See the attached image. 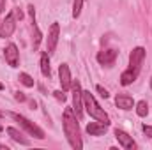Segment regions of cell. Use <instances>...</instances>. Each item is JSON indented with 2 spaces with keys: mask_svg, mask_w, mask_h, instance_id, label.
Returning <instances> with one entry per match:
<instances>
[{
  "mask_svg": "<svg viewBox=\"0 0 152 150\" xmlns=\"http://www.w3.org/2000/svg\"><path fill=\"white\" fill-rule=\"evenodd\" d=\"M14 97H16V101H20V103H23V101H25V99H27V97H25V94H23V92H16V95H14Z\"/></svg>",
  "mask_w": 152,
  "mask_h": 150,
  "instance_id": "obj_23",
  "label": "cell"
},
{
  "mask_svg": "<svg viewBox=\"0 0 152 150\" xmlns=\"http://www.w3.org/2000/svg\"><path fill=\"white\" fill-rule=\"evenodd\" d=\"M117 58V51L115 50H104V51H99L97 53V62L101 66H112Z\"/></svg>",
  "mask_w": 152,
  "mask_h": 150,
  "instance_id": "obj_11",
  "label": "cell"
},
{
  "mask_svg": "<svg viewBox=\"0 0 152 150\" xmlns=\"http://www.w3.org/2000/svg\"><path fill=\"white\" fill-rule=\"evenodd\" d=\"M134 106H136L138 117H145V115L149 113V104H147V101H140V103H136Z\"/></svg>",
  "mask_w": 152,
  "mask_h": 150,
  "instance_id": "obj_17",
  "label": "cell"
},
{
  "mask_svg": "<svg viewBox=\"0 0 152 150\" xmlns=\"http://www.w3.org/2000/svg\"><path fill=\"white\" fill-rule=\"evenodd\" d=\"M4 7H5V0H0V12L4 11Z\"/></svg>",
  "mask_w": 152,
  "mask_h": 150,
  "instance_id": "obj_26",
  "label": "cell"
},
{
  "mask_svg": "<svg viewBox=\"0 0 152 150\" xmlns=\"http://www.w3.org/2000/svg\"><path fill=\"white\" fill-rule=\"evenodd\" d=\"M71 88H73V111L76 118H81L83 117V90H81L80 81H73Z\"/></svg>",
  "mask_w": 152,
  "mask_h": 150,
  "instance_id": "obj_4",
  "label": "cell"
},
{
  "mask_svg": "<svg viewBox=\"0 0 152 150\" xmlns=\"http://www.w3.org/2000/svg\"><path fill=\"white\" fill-rule=\"evenodd\" d=\"M143 58H145V50H143L142 46L134 48V50L131 51V55H129V69L140 73L142 64H143Z\"/></svg>",
  "mask_w": 152,
  "mask_h": 150,
  "instance_id": "obj_6",
  "label": "cell"
},
{
  "mask_svg": "<svg viewBox=\"0 0 152 150\" xmlns=\"http://www.w3.org/2000/svg\"><path fill=\"white\" fill-rule=\"evenodd\" d=\"M41 73H42V76H46V78H50V74H51V69H50V57H48V51H44V53L41 55Z\"/></svg>",
  "mask_w": 152,
  "mask_h": 150,
  "instance_id": "obj_16",
  "label": "cell"
},
{
  "mask_svg": "<svg viewBox=\"0 0 152 150\" xmlns=\"http://www.w3.org/2000/svg\"><path fill=\"white\" fill-rule=\"evenodd\" d=\"M12 14H14V18H18V20H21V18H23V12H21L20 9H14V11H12Z\"/></svg>",
  "mask_w": 152,
  "mask_h": 150,
  "instance_id": "obj_25",
  "label": "cell"
},
{
  "mask_svg": "<svg viewBox=\"0 0 152 150\" xmlns=\"http://www.w3.org/2000/svg\"><path fill=\"white\" fill-rule=\"evenodd\" d=\"M2 88H4V85H2V83H0V90H2Z\"/></svg>",
  "mask_w": 152,
  "mask_h": 150,
  "instance_id": "obj_29",
  "label": "cell"
},
{
  "mask_svg": "<svg viewBox=\"0 0 152 150\" xmlns=\"http://www.w3.org/2000/svg\"><path fill=\"white\" fill-rule=\"evenodd\" d=\"M115 138L118 140V143H120L126 150H134L136 149V143L133 141V138H131L126 131H122V129H115Z\"/></svg>",
  "mask_w": 152,
  "mask_h": 150,
  "instance_id": "obj_10",
  "label": "cell"
},
{
  "mask_svg": "<svg viewBox=\"0 0 152 150\" xmlns=\"http://www.w3.org/2000/svg\"><path fill=\"white\" fill-rule=\"evenodd\" d=\"M0 149H4V150H9V147H7V145H2V143H0Z\"/></svg>",
  "mask_w": 152,
  "mask_h": 150,
  "instance_id": "obj_27",
  "label": "cell"
},
{
  "mask_svg": "<svg viewBox=\"0 0 152 150\" xmlns=\"http://www.w3.org/2000/svg\"><path fill=\"white\" fill-rule=\"evenodd\" d=\"M14 28H16V18H14V14L11 12V14H7V16L2 20V23H0V37H11L12 32H14Z\"/></svg>",
  "mask_w": 152,
  "mask_h": 150,
  "instance_id": "obj_7",
  "label": "cell"
},
{
  "mask_svg": "<svg viewBox=\"0 0 152 150\" xmlns=\"http://www.w3.org/2000/svg\"><path fill=\"white\" fill-rule=\"evenodd\" d=\"M138 71H133V69H127V71H124L122 74H120V85H124V87H127V85H131L136 78H138Z\"/></svg>",
  "mask_w": 152,
  "mask_h": 150,
  "instance_id": "obj_14",
  "label": "cell"
},
{
  "mask_svg": "<svg viewBox=\"0 0 152 150\" xmlns=\"http://www.w3.org/2000/svg\"><path fill=\"white\" fill-rule=\"evenodd\" d=\"M7 134H9L16 143H20V145H30V141H28L18 129H14V127H7Z\"/></svg>",
  "mask_w": 152,
  "mask_h": 150,
  "instance_id": "obj_15",
  "label": "cell"
},
{
  "mask_svg": "<svg viewBox=\"0 0 152 150\" xmlns=\"http://www.w3.org/2000/svg\"><path fill=\"white\" fill-rule=\"evenodd\" d=\"M11 117L16 120V122H20V125L23 127V129H27V133H30L34 138H37V140H44L46 138V134H44V131L37 127L34 122H30L27 117H23V115H18V113H11Z\"/></svg>",
  "mask_w": 152,
  "mask_h": 150,
  "instance_id": "obj_3",
  "label": "cell"
},
{
  "mask_svg": "<svg viewBox=\"0 0 152 150\" xmlns=\"http://www.w3.org/2000/svg\"><path fill=\"white\" fill-rule=\"evenodd\" d=\"M64 133H66L67 141L73 149L80 150L83 147L81 134H80V125L76 122V115L73 111V108H66V111H64Z\"/></svg>",
  "mask_w": 152,
  "mask_h": 150,
  "instance_id": "obj_1",
  "label": "cell"
},
{
  "mask_svg": "<svg viewBox=\"0 0 152 150\" xmlns=\"http://www.w3.org/2000/svg\"><path fill=\"white\" fill-rule=\"evenodd\" d=\"M58 81L62 85V90H69L71 88L73 79H71V71H69V66L67 64H62L58 67Z\"/></svg>",
  "mask_w": 152,
  "mask_h": 150,
  "instance_id": "obj_9",
  "label": "cell"
},
{
  "mask_svg": "<svg viewBox=\"0 0 152 150\" xmlns=\"http://www.w3.org/2000/svg\"><path fill=\"white\" fill-rule=\"evenodd\" d=\"M151 88H152V74H151Z\"/></svg>",
  "mask_w": 152,
  "mask_h": 150,
  "instance_id": "obj_28",
  "label": "cell"
},
{
  "mask_svg": "<svg viewBox=\"0 0 152 150\" xmlns=\"http://www.w3.org/2000/svg\"><path fill=\"white\" fill-rule=\"evenodd\" d=\"M83 108L87 110V113H88L92 118H96V120H99V122H104V124H110V117H108L106 111L97 104V101L94 99V95H92L88 90L83 92Z\"/></svg>",
  "mask_w": 152,
  "mask_h": 150,
  "instance_id": "obj_2",
  "label": "cell"
},
{
  "mask_svg": "<svg viewBox=\"0 0 152 150\" xmlns=\"http://www.w3.org/2000/svg\"><path fill=\"white\" fill-rule=\"evenodd\" d=\"M96 90H97V92L101 94V97H104V99H106V97L110 95V94H108V90H106V88H103L101 85H97V87H96Z\"/></svg>",
  "mask_w": 152,
  "mask_h": 150,
  "instance_id": "obj_21",
  "label": "cell"
},
{
  "mask_svg": "<svg viewBox=\"0 0 152 150\" xmlns=\"http://www.w3.org/2000/svg\"><path fill=\"white\" fill-rule=\"evenodd\" d=\"M106 129H108V124H104V122H90L88 125H87V133L90 134V136H101V134H104L106 133Z\"/></svg>",
  "mask_w": 152,
  "mask_h": 150,
  "instance_id": "obj_12",
  "label": "cell"
},
{
  "mask_svg": "<svg viewBox=\"0 0 152 150\" xmlns=\"http://www.w3.org/2000/svg\"><path fill=\"white\" fill-rule=\"evenodd\" d=\"M115 104H117V108H120V110H133L134 101H133L131 95H117V97H115Z\"/></svg>",
  "mask_w": 152,
  "mask_h": 150,
  "instance_id": "obj_13",
  "label": "cell"
},
{
  "mask_svg": "<svg viewBox=\"0 0 152 150\" xmlns=\"http://www.w3.org/2000/svg\"><path fill=\"white\" fill-rule=\"evenodd\" d=\"M143 133L147 134V138H152V127L151 125H143Z\"/></svg>",
  "mask_w": 152,
  "mask_h": 150,
  "instance_id": "obj_24",
  "label": "cell"
},
{
  "mask_svg": "<svg viewBox=\"0 0 152 150\" xmlns=\"http://www.w3.org/2000/svg\"><path fill=\"white\" fill-rule=\"evenodd\" d=\"M81 5H83V0H75L73 2V18H78L81 14Z\"/></svg>",
  "mask_w": 152,
  "mask_h": 150,
  "instance_id": "obj_19",
  "label": "cell"
},
{
  "mask_svg": "<svg viewBox=\"0 0 152 150\" xmlns=\"http://www.w3.org/2000/svg\"><path fill=\"white\" fill-rule=\"evenodd\" d=\"M4 57H5V62L11 66V67H18V62H20V51L16 48V44H7L5 50H4Z\"/></svg>",
  "mask_w": 152,
  "mask_h": 150,
  "instance_id": "obj_8",
  "label": "cell"
},
{
  "mask_svg": "<svg viewBox=\"0 0 152 150\" xmlns=\"http://www.w3.org/2000/svg\"><path fill=\"white\" fill-rule=\"evenodd\" d=\"M58 36H60V27L58 23H51L50 30H48V37H46V51L48 55H51L57 48V42H58Z\"/></svg>",
  "mask_w": 152,
  "mask_h": 150,
  "instance_id": "obj_5",
  "label": "cell"
},
{
  "mask_svg": "<svg viewBox=\"0 0 152 150\" xmlns=\"http://www.w3.org/2000/svg\"><path fill=\"white\" fill-rule=\"evenodd\" d=\"M0 117H4V113H2V111H0Z\"/></svg>",
  "mask_w": 152,
  "mask_h": 150,
  "instance_id": "obj_30",
  "label": "cell"
},
{
  "mask_svg": "<svg viewBox=\"0 0 152 150\" xmlns=\"http://www.w3.org/2000/svg\"><path fill=\"white\" fill-rule=\"evenodd\" d=\"M18 79H20L25 87H34V78H32L30 74H27V73H21Z\"/></svg>",
  "mask_w": 152,
  "mask_h": 150,
  "instance_id": "obj_18",
  "label": "cell"
},
{
  "mask_svg": "<svg viewBox=\"0 0 152 150\" xmlns=\"http://www.w3.org/2000/svg\"><path fill=\"white\" fill-rule=\"evenodd\" d=\"M39 42H41V32H39L37 25H36V21H34V41H32V46H34V50H37Z\"/></svg>",
  "mask_w": 152,
  "mask_h": 150,
  "instance_id": "obj_20",
  "label": "cell"
},
{
  "mask_svg": "<svg viewBox=\"0 0 152 150\" xmlns=\"http://www.w3.org/2000/svg\"><path fill=\"white\" fill-rule=\"evenodd\" d=\"M53 95H55V99H57V101H62V103L66 101V94H64V92H60V90L53 92Z\"/></svg>",
  "mask_w": 152,
  "mask_h": 150,
  "instance_id": "obj_22",
  "label": "cell"
}]
</instances>
